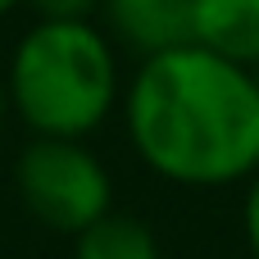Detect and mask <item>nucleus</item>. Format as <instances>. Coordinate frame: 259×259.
I'll return each mask as SVG.
<instances>
[{
	"label": "nucleus",
	"instance_id": "8",
	"mask_svg": "<svg viewBox=\"0 0 259 259\" xmlns=\"http://www.w3.org/2000/svg\"><path fill=\"white\" fill-rule=\"evenodd\" d=\"M241 237L250 259H259V173L246 182V196H241Z\"/></svg>",
	"mask_w": 259,
	"mask_h": 259
},
{
	"label": "nucleus",
	"instance_id": "4",
	"mask_svg": "<svg viewBox=\"0 0 259 259\" xmlns=\"http://www.w3.org/2000/svg\"><path fill=\"white\" fill-rule=\"evenodd\" d=\"M96 23L118 50L150 59L191 41V0H100Z\"/></svg>",
	"mask_w": 259,
	"mask_h": 259
},
{
	"label": "nucleus",
	"instance_id": "7",
	"mask_svg": "<svg viewBox=\"0 0 259 259\" xmlns=\"http://www.w3.org/2000/svg\"><path fill=\"white\" fill-rule=\"evenodd\" d=\"M41 23H96L100 0H23Z\"/></svg>",
	"mask_w": 259,
	"mask_h": 259
},
{
	"label": "nucleus",
	"instance_id": "1",
	"mask_svg": "<svg viewBox=\"0 0 259 259\" xmlns=\"http://www.w3.org/2000/svg\"><path fill=\"white\" fill-rule=\"evenodd\" d=\"M118 114L132 155L173 187L214 191L259 173V73L196 41L137 59Z\"/></svg>",
	"mask_w": 259,
	"mask_h": 259
},
{
	"label": "nucleus",
	"instance_id": "2",
	"mask_svg": "<svg viewBox=\"0 0 259 259\" xmlns=\"http://www.w3.org/2000/svg\"><path fill=\"white\" fill-rule=\"evenodd\" d=\"M9 87V109L27 137L87 141L123 105L118 46L100 23H41L14 41L0 68Z\"/></svg>",
	"mask_w": 259,
	"mask_h": 259
},
{
	"label": "nucleus",
	"instance_id": "6",
	"mask_svg": "<svg viewBox=\"0 0 259 259\" xmlns=\"http://www.w3.org/2000/svg\"><path fill=\"white\" fill-rule=\"evenodd\" d=\"M73 259H164L159 255V237L123 209H109L105 219H96L91 228H82L73 237Z\"/></svg>",
	"mask_w": 259,
	"mask_h": 259
},
{
	"label": "nucleus",
	"instance_id": "10",
	"mask_svg": "<svg viewBox=\"0 0 259 259\" xmlns=\"http://www.w3.org/2000/svg\"><path fill=\"white\" fill-rule=\"evenodd\" d=\"M14 9H23V0H0V18H5V14H14Z\"/></svg>",
	"mask_w": 259,
	"mask_h": 259
},
{
	"label": "nucleus",
	"instance_id": "9",
	"mask_svg": "<svg viewBox=\"0 0 259 259\" xmlns=\"http://www.w3.org/2000/svg\"><path fill=\"white\" fill-rule=\"evenodd\" d=\"M5 118H14V109H9V87H5V73H0V123Z\"/></svg>",
	"mask_w": 259,
	"mask_h": 259
},
{
	"label": "nucleus",
	"instance_id": "5",
	"mask_svg": "<svg viewBox=\"0 0 259 259\" xmlns=\"http://www.w3.org/2000/svg\"><path fill=\"white\" fill-rule=\"evenodd\" d=\"M191 41L259 68V0H191Z\"/></svg>",
	"mask_w": 259,
	"mask_h": 259
},
{
	"label": "nucleus",
	"instance_id": "3",
	"mask_svg": "<svg viewBox=\"0 0 259 259\" xmlns=\"http://www.w3.org/2000/svg\"><path fill=\"white\" fill-rule=\"evenodd\" d=\"M14 191L27 219L59 237H77L114 209V178L87 141L27 137L14 159Z\"/></svg>",
	"mask_w": 259,
	"mask_h": 259
}]
</instances>
